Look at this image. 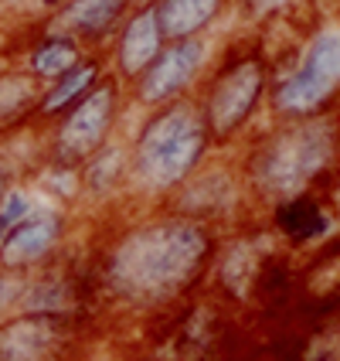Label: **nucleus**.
<instances>
[{
	"label": "nucleus",
	"instance_id": "1a4fd4ad",
	"mask_svg": "<svg viewBox=\"0 0 340 361\" xmlns=\"http://www.w3.org/2000/svg\"><path fill=\"white\" fill-rule=\"evenodd\" d=\"M201 65H204V41L201 38L167 41L160 55L153 59V65L137 79V96L143 106H167L198 79Z\"/></svg>",
	"mask_w": 340,
	"mask_h": 361
},
{
	"label": "nucleus",
	"instance_id": "39448f33",
	"mask_svg": "<svg viewBox=\"0 0 340 361\" xmlns=\"http://www.w3.org/2000/svg\"><path fill=\"white\" fill-rule=\"evenodd\" d=\"M116 113H120V82L116 75H109L96 82L92 92L61 116L58 137H55L58 167H79L92 161L109 140Z\"/></svg>",
	"mask_w": 340,
	"mask_h": 361
},
{
	"label": "nucleus",
	"instance_id": "2eb2a0df",
	"mask_svg": "<svg viewBox=\"0 0 340 361\" xmlns=\"http://www.w3.org/2000/svg\"><path fill=\"white\" fill-rule=\"evenodd\" d=\"M79 59H82L79 41L61 35V31H48V35L27 51V72H31L34 79H58L61 72H68Z\"/></svg>",
	"mask_w": 340,
	"mask_h": 361
},
{
	"label": "nucleus",
	"instance_id": "a211bd4d",
	"mask_svg": "<svg viewBox=\"0 0 340 361\" xmlns=\"http://www.w3.org/2000/svg\"><path fill=\"white\" fill-rule=\"evenodd\" d=\"M7 191H11V171H7V167H0V201L7 198Z\"/></svg>",
	"mask_w": 340,
	"mask_h": 361
},
{
	"label": "nucleus",
	"instance_id": "423d86ee",
	"mask_svg": "<svg viewBox=\"0 0 340 361\" xmlns=\"http://www.w3.org/2000/svg\"><path fill=\"white\" fill-rule=\"evenodd\" d=\"M340 89V31H320L310 41L293 75L276 89V109L289 116H310Z\"/></svg>",
	"mask_w": 340,
	"mask_h": 361
},
{
	"label": "nucleus",
	"instance_id": "4468645a",
	"mask_svg": "<svg viewBox=\"0 0 340 361\" xmlns=\"http://www.w3.org/2000/svg\"><path fill=\"white\" fill-rule=\"evenodd\" d=\"M276 228H279L293 245H306V242H317L330 232V219L313 198H289L276 204Z\"/></svg>",
	"mask_w": 340,
	"mask_h": 361
},
{
	"label": "nucleus",
	"instance_id": "20e7f679",
	"mask_svg": "<svg viewBox=\"0 0 340 361\" xmlns=\"http://www.w3.org/2000/svg\"><path fill=\"white\" fill-rule=\"evenodd\" d=\"M85 321L18 310L0 321V361H79Z\"/></svg>",
	"mask_w": 340,
	"mask_h": 361
},
{
	"label": "nucleus",
	"instance_id": "7ed1b4c3",
	"mask_svg": "<svg viewBox=\"0 0 340 361\" xmlns=\"http://www.w3.org/2000/svg\"><path fill=\"white\" fill-rule=\"evenodd\" d=\"M334 137L323 123H303L296 130H286L276 140L262 147L256 157V180L265 195L276 201L300 198L303 188L320 174L330 161Z\"/></svg>",
	"mask_w": 340,
	"mask_h": 361
},
{
	"label": "nucleus",
	"instance_id": "9d476101",
	"mask_svg": "<svg viewBox=\"0 0 340 361\" xmlns=\"http://www.w3.org/2000/svg\"><path fill=\"white\" fill-rule=\"evenodd\" d=\"M163 44L167 41H163L160 24H157V7L150 0L137 14H130L126 24H122L120 41H116V68H120V75L137 82L153 65V59L160 55Z\"/></svg>",
	"mask_w": 340,
	"mask_h": 361
},
{
	"label": "nucleus",
	"instance_id": "6ab92c4d",
	"mask_svg": "<svg viewBox=\"0 0 340 361\" xmlns=\"http://www.w3.org/2000/svg\"><path fill=\"white\" fill-rule=\"evenodd\" d=\"M38 4H41V7H58L61 0H38Z\"/></svg>",
	"mask_w": 340,
	"mask_h": 361
},
{
	"label": "nucleus",
	"instance_id": "f03ea898",
	"mask_svg": "<svg viewBox=\"0 0 340 361\" xmlns=\"http://www.w3.org/2000/svg\"><path fill=\"white\" fill-rule=\"evenodd\" d=\"M204 113L194 102L174 99L143 123L126 171L143 195H167L191 180V171L208 150Z\"/></svg>",
	"mask_w": 340,
	"mask_h": 361
},
{
	"label": "nucleus",
	"instance_id": "f3484780",
	"mask_svg": "<svg viewBox=\"0 0 340 361\" xmlns=\"http://www.w3.org/2000/svg\"><path fill=\"white\" fill-rule=\"evenodd\" d=\"M31 208H34V204L24 198L20 191H14V188L7 191V198L0 201V242H4V235H7V232H11V228H14V225L31 212Z\"/></svg>",
	"mask_w": 340,
	"mask_h": 361
},
{
	"label": "nucleus",
	"instance_id": "6e6552de",
	"mask_svg": "<svg viewBox=\"0 0 340 361\" xmlns=\"http://www.w3.org/2000/svg\"><path fill=\"white\" fill-rule=\"evenodd\" d=\"M68 219L58 208H31L0 242V266L14 273H38L61 252Z\"/></svg>",
	"mask_w": 340,
	"mask_h": 361
},
{
	"label": "nucleus",
	"instance_id": "dca6fc26",
	"mask_svg": "<svg viewBox=\"0 0 340 361\" xmlns=\"http://www.w3.org/2000/svg\"><path fill=\"white\" fill-rule=\"evenodd\" d=\"M24 290H27V273H14V269L0 266V321L18 314Z\"/></svg>",
	"mask_w": 340,
	"mask_h": 361
},
{
	"label": "nucleus",
	"instance_id": "ddd939ff",
	"mask_svg": "<svg viewBox=\"0 0 340 361\" xmlns=\"http://www.w3.org/2000/svg\"><path fill=\"white\" fill-rule=\"evenodd\" d=\"M153 7L163 41H184L198 38L218 18L221 0H153Z\"/></svg>",
	"mask_w": 340,
	"mask_h": 361
},
{
	"label": "nucleus",
	"instance_id": "9b49d317",
	"mask_svg": "<svg viewBox=\"0 0 340 361\" xmlns=\"http://www.w3.org/2000/svg\"><path fill=\"white\" fill-rule=\"evenodd\" d=\"M130 4L133 0H72L61 7L55 31L75 41H102L122 24Z\"/></svg>",
	"mask_w": 340,
	"mask_h": 361
},
{
	"label": "nucleus",
	"instance_id": "f8f14e48",
	"mask_svg": "<svg viewBox=\"0 0 340 361\" xmlns=\"http://www.w3.org/2000/svg\"><path fill=\"white\" fill-rule=\"evenodd\" d=\"M99 79H102V61L82 55L68 72H61L58 79H51V85L38 96L34 113H38V116H65L75 102L85 99V96L92 92V85Z\"/></svg>",
	"mask_w": 340,
	"mask_h": 361
},
{
	"label": "nucleus",
	"instance_id": "0eeeda50",
	"mask_svg": "<svg viewBox=\"0 0 340 361\" xmlns=\"http://www.w3.org/2000/svg\"><path fill=\"white\" fill-rule=\"evenodd\" d=\"M262 89H265V72L256 59H239L225 65L211 85V92H208L204 109H201L208 137H215V140L235 137L245 126V120L252 116Z\"/></svg>",
	"mask_w": 340,
	"mask_h": 361
},
{
	"label": "nucleus",
	"instance_id": "f257e3e1",
	"mask_svg": "<svg viewBox=\"0 0 340 361\" xmlns=\"http://www.w3.org/2000/svg\"><path fill=\"white\" fill-rule=\"evenodd\" d=\"M215 235L184 215L150 219L106 245L96 269L102 297L133 314H153L180 303L215 262Z\"/></svg>",
	"mask_w": 340,
	"mask_h": 361
}]
</instances>
